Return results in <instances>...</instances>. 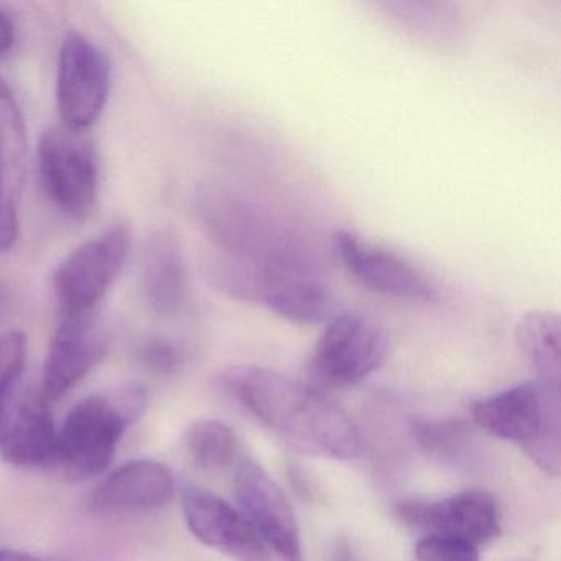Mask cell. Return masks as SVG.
I'll return each mask as SVG.
<instances>
[{"mask_svg": "<svg viewBox=\"0 0 561 561\" xmlns=\"http://www.w3.org/2000/svg\"><path fill=\"white\" fill-rule=\"evenodd\" d=\"M216 386L297 451L337 461L360 453L359 430L350 415L285 374L259 366L228 367L216 376Z\"/></svg>", "mask_w": 561, "mask_h": 561, "instance_id": "6da1fadb", "label": "cell"}, {"mask_svg": "<svg viewBox=\"0 0 561 561\" xmlns=\"http://www.w3.org/2000/svg\"><path fill=\"white\" fill-rule=\"evenodd\" d=\"M193 213L216 252L277 271L318 272L313 245L280 216L218 183L193 195Z\"/></svg>", "mask_w": 561, "mask_h": 561, "instance_id": "7a4b0ae2", "label": "cell"}, {"mask_svg": "<svg viewBox=\"0 0 561 561\" xmlns=\"http://www.w3.org/2000/svg\"><path fill=\"white\" fill-rule=\"evenodd\" d=\"M140 383L93 393L71 409L57 430L55 465L71 481H88L106 471L117 446L147 407Z\"/></svg>", "mask_w": 561, "mask_h": 561, "instance_id": "3957f363", "label": "cell"}, {"mask_svg": "<svg viewBox=\"0 0 561 561\" xmlns=\"http://www.w3.org/2000/svg\"><path fill=\"white\" fill-rule=\"evenodd\" d=\"M471 416L489 435L517 443L541 471L560 476V390L527 380L472 403Z\"/></svg>", "mask_w": 561, "mask_h": 561, "instance_id": "277c9868", "label": "cell"}, {"mask_svg": "<svg viewBox=\"0 0 561 561\" xmlns=\"http://www.w3.org/2000/svg\"><path fill=\"white\" fill-rule=\"evenodd\" d=\"M38 173L48 199L73 221H84L100 195V156L90 130L64 124L47 127L38 139Z\"/></svg>", "mask_w": 561, "mask_h": 561, "instance_id": "5b68a950", "label": "cell"}, {"mask_svg": "<svg viewBox=\"0 0 561 561\" xmlns=\"http://www.w3.org/2000/svg\"><path fill=\"white\" fill-rule=\"evenodd\" d=\"M133 248V232L116 222L70 252L54 274V295L61 318L96 314L119 278Z\"/></svg>", "mask_w": 561, "mask_h": 561, "instance_id": "8992f818", "label": "cell"}, {"mask_svg": "<svg viewBox=\"0 0 561 561\" xmlns=\"http://www.w3.org/2000/svg\"><path fill=\"white\" fill-rule=\"evenodd\" d=\"M389 344L374 318L356 311L334 314L318 337L311 374L323 386H357L383 366Z\"/></svg>", "mask_w": 561, "mask_h": 561, "instance_id": "52a82bcc", "label": "cell"}, {"mask_svg": "<svg viewBox=\"0 0 561 561\" xmlns=\"http://www.w3.org/2000/svg\"><path fill=\"white\" fill-rule=\"evenodd\" d=\"M331 248L344 271L373 294L410 304H435L442 298L438 284L422 267L359 232L337 229Z\"/></svg>", "mask_w": 561, "mask_h": 561, "instance_id": "ba28073f", "label": "cell"}, {"mask_svg": "<svg viewBox=\"0 0 561 561\" xmlns=\"http://www.w3.org/2000/svg\"><path fill=\"white\" fill-rule=\"evenodd\" d=\"M113 67L103 48L81 32L61 42L57 68V110L60 124L90 130L106 110Z\"/></svg>", "mask_w": 561, "mask_h": 561, "instance_id": "9c48e42d", "label": "cell"}, {"mask_svg": "<svg viewBox=\"0 0 561 561\" xmlns=\"http://www.w3.org/2000/svg\"><path fill=\"white\" fill-rule=\"evenodd\" d=\"M239 300L262 305L295 324L328 323L337 314L336 298L318 272L277 271L249 265Z\"/></svg>", "mask_w": 561, "mask_h": 561, "instance_id": "30bf717a", "label": "cell"}, {"mask_svg": "<svg viewBox=\"0 0 561 561\" xmlns=\"http://www.w3.org/2000/svg\"><path fill=\"white\" fill-rule=\"evenodd\" d=\"M234 494L265 547L282 561H305L294 508L277 482L254 459L241 456L236 462Z\"/></svg>", "mask_w": 561, "mask_h": 561, "instance_id": "8fae6325", "label": "cell"}, {"mask_svg": "<svg viewBox=\"0 0 561 561\" xmlns=\"http://www.w3.org/2000/svg\"><path fill=\"white\" fill-rule=\"evenodd\" d=\"M396 515L407 527L423 531V537L453 538L474 547L501 534L497 504L482 491L459 492L433 501H403L397 504Z\"/></svg>", "mask_w": 561, "mask_h": 561, "instance_id": "7c38bea8", "label": "cell"}, {"mask_svg": "<svg viewBox=\"0 0 561 561\" xmlns=\"http://www.w3.org/2000/svg\"><path fill=\"white\" fill-rule=\"evenodd\" d=\"M41 387L21 382L0 407V458L19 468L55 465L57 428Z\"/></svg>", "mask_w": 561, "mask_h": 561, "instance_id": "4fadbf2b", "label": "cell"}, {"mask_svg": "<svg viewBox=\"0 0 561 561\" xmlns=\"http://www.w3.org/2000/svg\"><path fill=\"white\" fill-rule=\"evenodd\" d=\"M186 527L196 540L234 561H271L265 547L241 511L199 488L183 492Z\"/></svg>", "mask_w": 561, "mask_h": 561, "instance_id": "5bb4252c", "label": "cell"}, {"mask_svg": "<svg viewBox=\"0 0 561 561\" xmlns=\"http://www.w3.org/2000/svg\"><path fill=\"white\" fill-rule=\"evenodd\" d=\"M27 175V124L14 91L0 77V252L11 251L21 234Z\"/></svg>", "mask_w": 561, "mask_h": 561, "instance_id": "9a60e30c", "label": "cell"}, {"mask_svg": "<svg viewBox=\"0 0 561 561\" xmlns=\"http://www.w3.org/2000/svg\"><path fill=\"white\" fill-rule=\"evenodd\" d=\"M140 300L150 313L173 318L182 313L188 298L185 249L172 226L150 232L144 242L137 267Z\"/></svg>", "mask_w": 561, "mask_h": 561, "instance_id": "2e32d148", "label": "cell"}, {"mask_svg": "<svg viewBox=\"0 0 561 561\" xmlns=\"http://www.w3.org/2000/svg\"><path fill=\"white\" fill-rule=\"evenodd\" d=\"M107 351V337L96 314L61 318L54 331L42 374V392L50 402L78 386Z\"/></svg>", "mask_w": 561, "mask_h": 561, "instance_id": "e0dca14e", "label": "cell"}, {"mask_svg": "<svg viewBox=\"0 0 561 561\" xmlns=\"http://www.w3.org/2000/svg\"><path fill=\"white\" fill-rule=\"evenodd\" d=\"M175 495V479L162 462L136 459L114 469L90 495L96 514L153 511L165 507Z\"/></svg>", "mask_w": 561, "mask_h": 561, "instance_id": "ac0fdd59", "label": "cell"}, {"mask_svg": "<svg viewBox=\"0 0 561 561\" xmlns=\"http://www.w3.org/2000/svg\"><path fill=\"white\" fill-rule=\"evenodd\" d=\"M515 341L537 380L551 389L561 383V324L554 311L531 310L518 320Z\"/></svg>", "mask_w": 561, "mask_h": 561, "instance_id": "d6986e66", "label": "cell"}, {"mask_svg": "<svg viewBox=\"0 0 561 561\" xmlns=\"http://www.w3.org/2000/svg\"><path fill=\"white\" fill-rule=\"evenodd\" d=\"M186 453L206 471L228 468L241 458V443L231 426L213 419H198L185 430Z\"/></svg>", "mask_w": 561, "mask_h": 561, "instance_id": "ffe728a7", "label": "cell"}, {"mask_svg": "<svg viewBox=\"0 0 561 561\" xmlns=\"http://www.w3.org/2000/svg\"><path fill=\"white\" fill-rule=\"evenodd\" d=\"M390 14L396 18L405 31L413 35H423L432 42H446L458 34V22L451 21L445 12V5L438 4H389Z\"/></svg>", "mask_w": 561, "mask_h": 561, "instance_id": "44dd1931", "label": "cell"}, {"mask_svg": "<svg viewBox=\"0 0 561 561\" xmlns=\"http://www.w3.org/2000/svg\"><path fill=\"white\" fill-rule=\"evenodd\" d=\"M137 360L153 376H173L185 364L186 351L182 344L169 337H150L137 351Z\"/></svg>", "mask_w": 561, "mask_h": 561, "instance_id": "7402d4cb", "label": "cell"}, {"mask_svg": "<svg viewBox=\"0 0 561 561\" xmlns=\"http://www.w3.org/2000/svg\"><path fill=\"white\" fill-rule=\"evenodd\" d=\"M27 360V337L21 331L0 334V407L22 380Z\"/></svg>", "mask_w": 561, "mask_h": 561, "instance_id": "603a6c76", "label": "cell"}, {"mask_svg": "<svg viewBox=\"0 0 561 561\" xmlns=\"http://www.w3.org/2000/svg\"><path fill=\"white\" fill-rule=\"evenodd\" d=\"M416 442L432 453H453L465 442L466 426L459 422H415L412 426Z\"/></svg>", "mask_w": 561, "mask_h": 561, "instance_id": "cb8c5ba5", "label": "cell"}, {"mask_svg": "<svg viewBox=\"0 0 561 561\" xmlns=\"http://www.w3.org/2000/svg\"><path fill=\"white\" fill-rule=\"evenodd\" d=\"M416 561H479L474 545L442 537H422L415 547Z\"/></svg>", "mask_w": 561, "mask_h": 561, "instance_id": "d4e9b609", "label": "cell"}, {"mask_svg": "<svg viewBox=\"0 0 561 561\" xmlns=\"http://www.w3.org/2000/svg\"><path fill=\"white\" fill-rule=\"evenodd\" d=\"M15 42V28L11 19L0 11V57H4Z\"/></svg>", "mask_w": 561, "mask_h": 561, "instance_id": "484cf974", "label": "cell"}, {"mask_svg": "<svg viewBox=\"0 0 561 561\" xmlns=\"http://www.w3.org/2000/svg\"><path fill=\"white\" fill-rule=\"evenodd\" d=\"M0 561H60L54 558L37 557V554L25 553L19 550H2L0 551Z\"/></svg>", "mask_w": 561, "mask_h": 561, "instance_id": "4316f807", "label": "cell"}, {"mask_svg": "<svg viewBox=\"0 0 561 561\" xmlns=\"http://www.w3.org/2000/svg\"><path fill=\"white\" fill-rule=\"evenodd\" d=\"M0 304H2V288H0Z\"/></svg>", "mask_w": 561, "mask_h": 561, "instance_id": "83f0119b", "label": "cell"}]
</instances>
